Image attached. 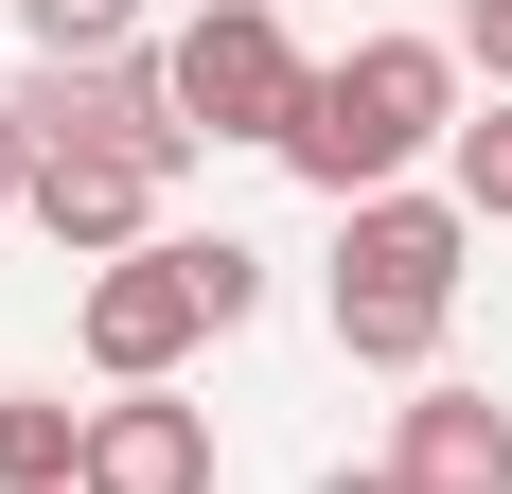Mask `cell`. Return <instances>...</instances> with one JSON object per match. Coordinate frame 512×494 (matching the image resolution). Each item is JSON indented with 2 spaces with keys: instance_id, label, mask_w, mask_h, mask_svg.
<instances>
[{
  "instance_id": "cell-11",
  "label": "cell",
  "mask_w": 512,
  "mask_h": 494,
  "mask_svg": "<svg viewBox=\"0 0 512 494\" xmlns=\"http://www.w3.org/2000/svg\"><path fill=\"white\" fill-rule=\"evenodd\" d=\"M460 71H495V89H512V0H460Z\"/></svg>"
},
{
  "instance_id": "cell-9",
  "label": "cell",
  "mask_w": 512,
  "mask_h": 494,
  "mask_svg": "<svg viewBox=\"0 0 512 494\" xmlns=\"http://www.w3.org/2000/svg\"><path fill=\"white\" fill-rule=\"evenodd\" d=\"M71 477H89V406L0 389V494H71Z\"/></svg>"
},
{
  "instance_id": "cell-6",
  "label": "cell",
  "mask_w": 512,
  "mask_h": 494,
  "mask_svg": "<svg viewBox=\"0 0 512 494\" xmlns=\"http://www.w3.org/2000/svg\"><path fill=\"white\" fill-rule=\"evenodd\" d=\"M389 477H407V494H512V406L460 389V371H424L407 424H389Z\"/></svg>"
},
{
  "instance_id": "cell-10",
  "label": "cell",
  "mask_w": 512,
  "mask_h": 494,
  "mask_svg": "<svg viewBox=\"0 0 512 494\" xmlns=\"http://www.w3.org/2000/svg\"><path fill=\"white\" fill-rule=\"evenodd\" d=\"M442 195H460L477 230H512V89H495V106L460 124V159H442Z\"/></svg>"
},
{
  "instance_id": "cell-13",
  "label": "cell",
  "mask_w": 512,
  "mask_h": 494,
  "mask_svg": "<svg viewBox=\"0 0 512 494\" xmlns=\"http://www.w3.org/2000/svg\"><path fill=\"white\" fill-rule=\"evenodd\" d=\"M318 494H407V477H389V459H336V477H318Z\"/></svg>"
},
{
  "instance_id": "cell-12",
  "label": "cell",
  "mask_w": 512,
  "mask_h": 494,
  "mask_svg": "<svg viewBox=\"0 0 512 494\" xmlns=\"http://www.w3.org/2000/svg\"><path fill=\"white\" fill-rule=\"evenodd\" d=\"M0 212H36V124L0 106Z\"/></svg>"
},
{
  "instance_id": "cell-3",
  "label": "cell",
  "mask_w": 512,
  "mask_h": 494,
  "mask_svg": "<svg viewBox=\"0 0 512 494\" xmlns=\"http://www.w3.org/2000/svg\"><path fill=\"white\" fill-rule=\"evenodd\" d=\"M159 71H177V124L195 142H301V106H318V53H301V18L283 0H195L177 36H159Z\"/></svg>"
},
{
  "instance_id": "cell-8",
  "label": "cell",
  "mask_w": 512,
  "mask_h": 494,
  "mask_svg": "<svg viewBox=\"0 0 512 494\" xmlns=\"http://www.w3.org/2000/svg\"><path fill=\"white\" fill-rule=\"evenodd\" d=\"M18 36H36V71H124V53H159V0H18Z\"/></svg>"
},
{
  "instance_id": "cell-5",
  "label": "cell",
  "mask_w": 512,
  "mask_h": 494,
  "mask_svg": "<svg viewBox=\"0 0 512 494\" xmlns=\"http://www.w3.org/2000/svg\"><path fill=\"white\" fill-rule=\"evenodd\" d=\"M159 195H177V159H142V142H71V159H36V230L71 247V265L159 247Z\"/></svg>"
},
{
  "instance_id": "cell-4",
  "label": "cell",
  "mask_w": 512,
  "mask_h": 494,
  "mask_svg": "<svg viewBox=\"0 0 512 494\" xmlns=\"http://www.w3.org/2000/svg\"><path fill=\"white\" fill-rule=\"evenodd\" d=\"M71 336H89V371H106V389H177V371L230 336V318H212V265H195V230H159V247H124V265H89Z\"/></svg>"
},
{
  "instance_id": "cell-7",
  "label": "cell",
  "mask_w": 512,
  "mask_h": 494,
  "mask_svg": "<svg viewBox=\"0 0 512 494\" xmlns=\"http://www.w3.org/2000/svg\"><path fill=\"white\" fill-rule=\"evenodd\" d=\"M71 494H212V406L106 389V406H89V477H71Z\"/></svg>"
},
{
  "instance_id": "cell-1",
  "label": "cell",
  "mask_w": 512,
  "mask_h": 494,
  "mask_svg": "<svg viewBox=\"0 0 512 494\" xmlns=\"http://www.w3.org/2000/svg\"><path fill=\"white\" fill-rule=\"evenodd\" d=\"M460 36H354V53H318V106H301V142H283V177L336 212L371 195H407L424 159H460Z\"/></svg>"
},
{
  "instance_id": "cell-2",
  "label": "cell",
  "mask_w": 512,
  "mask_h": 494,
  "mask_svg": "<svg viewBox=\"0 0 512 494\" xmlns=\"http://www.w3.org/2000/svg\"><path fill=\"white\" fill-rule=\"evenodd\" d=\"M460 265H477V212L460 195H371V212H336V353L354 371H442V336H460Z\"/></svg>"
}]
</instances>
